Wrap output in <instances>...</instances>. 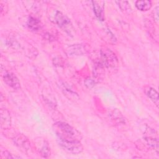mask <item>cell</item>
I'll return each instance as SVG.
<instances>
[{
  "instance_id": "cell-6",
  "label": "cell",
  "mask_w": 159,
  "mask_h": 159,
  "mask_svg": "<svg viewBox=\"0 0 159 159\" xmlns=\"http://www.w3.org/2000/svg\"><path fill=\"white\" fill-rule=\"evenodd\" d=\"M35 145L37 150L43 157L48 158L50 155V148L46 140L39 138L36 140Z\"/></svg>"
},
{
  "instance_id": "cell-12",
  "label": "cell",
  "mask_w": 159,
  "mask_h": 159,
  "mask_svg": "<svg viewBox=\"0 0 159 159\" xmlns=\"http://www.w3.org/2000/svg\"><path fill=\"white\" fill-rule=\"evenodd\" d=\"M27 26L32 31H38L41 28L40 22L35 17L30 16L27 20Z\"/></svg>"
},
{
  "instance_id": "cell-9",
  "label": "cell",
  "mask_w": 159,
  "mask_h": 159,
  "mask_svg": "<svg viewBox=\"0 0 159 159\" xmlns=\"http://www.w3.org/2000/svg\"><path fill=\"white\" fill-rule=\"evenodd\" d=\"M144 93L157 106H158V93L154 88L151 86H145Z\"/></svg>"
},
{
  "instance_id": "cell-2",
  "label": "cell",
  "mask_w": 159,
  "mask_h": 159,
  "mask_svg": "<svg viewBox=\"0 0 159 159\" xmlns=\"http://www.w3.org/2000/svg\"><path fill=\"white\" fill-rule=\"evenodd\" d=\"M58 143L64 150L73 154H79L83 150V147L80 140H65L58 138Z\"/></svg>"
},
{
  "instance_id": "cell-13",
  "label": "cell",
  "mask_w": 159,
  "mask_h": 159,
  "mask_svg": "<svg viewBox=\"0 0 159 159\" xmlns=\"http://www.w3.org/2000/svg\"><path fill=\"white\" fill-rule=\"evenodd\" d=\"M135 4V7L139 10L142 11H148L152 7V2L150 1H147V0L137 1Z\"/></svg>"
},
{
  "instance_id": "cell-17",
  "label": "cell",
  "mask_w": 159,
  "mask_h": 159,
  "mask_svg": "<svg viewBox=\"0 0 159 159\" xmlns=\"http://www.w3.org/2000/svg\"><path fill=\"white\" fill-rule=\"evenodd\" d=\"M94 81L90 79V78H88V79H86L84 81V84L86 85V86L88 88H93L94 86Z\"/></svg>"
},
{
  "instance_id": "cell-15",
  "label": "cell",
  "mask_w": 159,
  "mask_h": 159,
  "mask_svg": "<svg viewBox=\"0 0 159 159\" xmlns=\"http://www.w3.org/2000/svg\"><path fill=\"white\" fill-rule=\"evenodd\" d=\"M116 2L119 4V6L122 10L125 11H129L131 10L130 4H129V2L127 1H117Z\"/></svg>"
},
{
  "instance_id": "cell-8",
  "label": "cell",
  "mask_w": 159,
  "mask_h": 159,
  "mask_svg": "<svg viewBox=\"0 0 159 159\" xmlns=\"http://www.w3.org/2000/svg\"><path fill=\"white\" fill-rule=\"evenodd\" d=\"M11 124V118L9 112L7 109H1V125L5 129L10 127Z\"/></svg>"
},
{
  "instance_id": "cell-14",
  "label": "cell",
  "mask_w": 159,
  "mask_h": 159,
  "mask_svg": "<svg viewBox=\"0 0 159 159\" xmlns=\"http://www.w3.org/2000/svg\"><path fill=\"white\" fill-rule=\"evenodd\" d=\"M144 140L150 148H152L153 150H155L158 152V142L157 139H153L151 137H145Z\"/></svg>"
},
{
  "instance_id": "cell-19",
  "label": "cell",
  "mask_w": 159,
  "mask_h": 159,
  "mask_svg": "<svg viewBox=\"0 0 159 159\" xmlns=\"http://www.w3.org/2000/svg\"><path fill=\"white\" fill-rule=\"evenodd\" d=\"M5 9H7L5 8V4H3L2 2H1V15L5 14Z\"/></svg>"
},
{
  "instance_id": "cell-3",
  "label": "cell",
  "mask_w": 159,
  "mask_h": 159,
  "mask_svg": "<svg viewBox=\"0 0 159 159\" xmlns=\"http://www.w3.org/2000/svg\"><path fill=\"white\" fill-rule=\"evenodd\" d=\"M14 145L22 152L28 153L31 150V145L29 139L26 136L22 134H19L12 139Z\"/></svg>"
},
{
  "instance_id": "cell-4",
  "label": "cell",
  "mask_w": 159,
  "mask_h": 159,
  "mask_svg": "<svg viewBox=\"0 0 159 159\" xmlns=\"http://www.w3.org/2000/svg\"><path fill=\"white\" fill-rule=\"evenodd\" d=\"M53 20L54 22L56 23L59 27L65 30H68V28L70 29L71 27L70 19L60 11H55L54 15L53 16Z\"/></svg>"
},
{
  "instance_id": "cell-10",
  "label": "cell",
  "mask_w": 159,
  "mask_h": 159,
  "mask_svg": "<svg viewBox=\"0 0 159 159\" xmlns=\"http://www.w3.org/2000/svg\"><path fill=\"white\" fill-rule=\"evenodd\" d=\"M93 9L95 16L101 20H104V5L101 4L102 2L92 1Z\"/></svg>"
},
{
  "instance_id": "cell-16",
  "label": "cell",
  "mask_w": 159,
  "mask_h": 159,
  "mask_svg": "<svg viewBox=\"0 0 159 159\" xmlns=\"http://www.w3.org/2000/svg\"><path fill=\"white\" fill-rule=\"evenodd\" d=\"M1 158H20V157L13 155L12 153L10 152L5 150V151H2L1 153Z\"/></svg>"
},
{
  "instance_id": "cell-18",
  "label": "cell",
  "mask_w": 159,
  "mask_h": 159,
  "mask_svg": "<svg viewBox=\"0 0 159 159\" xmlns=\"http://www.w3.org/2000/svg\"><path fill=\"white\" fill-rule=\"evenodd\" d=\"M153 12H154L153 18H154L155 20L157 22H158V6L156 7V8L155 9Z\"/></svg>"
},
{
  "instance_id": "cell-11",
  "label": "cell",
  "mask_w": 159,
  "mask_h": 159,
  "mask_svg": "<svg viewBox=\"0 0 159 159\" xmlns=\"http://www.w3.org/2000/svg\"><path fill=\"white\" fill-rule=\"evenodd\" d=\"M66 52L68 55H81L85 53V48L82 45H74L70 46L66 49Z\"/></svg>"
},
{
  "instance_id": "cell-5",
  "label": "cell",
  "mask_w": 159,
  "mask_h": 159,
  "mask_svg": "<svg viewBox=\"0 0 159 159\" xmlns=\"http://www.w3.org/2000/svg\"><path fill=\"white\" fill-rule=\"evenodd\" d=\"M2 78L5 83L14 89H19L20 83L17 76L12 72L5 71L2 75Z\"/></svg>"
},
{
  "instance_id": "cell-1",
  "label": "cell",
  "mask_w": 159,
  "mask_h": 159,
  "mask_svg": "<svg viewBox=\"0 0 159 159\" xmlns=\"http://www.w3.org/2000/svg\"><path fill=\"white\" fill-rule=\"evenodd\" d=\"M54 129L58 139L80 140L81 137L80 133L76 129L66 122H56L54 124Z\"/></svg>"
},
{
  "instance_id": "cell-7",
  "label": "cell",
  "mask_w": 159,
  "mask_h": 159,
  "mask_svg": "<svg viewBox=\"0 0 159 159\" xmlns=\"http://www.w3.org/2000/svg\"><path fill=\"white\" fill-rule=\"evenodd\" d=\"M101 62L104 66H114L117 62V58L115 55L109 51L102 52L101 51Z\"/></svg>"
}]
</instances>
